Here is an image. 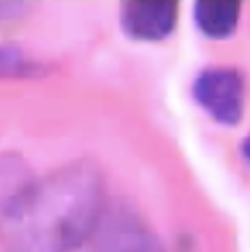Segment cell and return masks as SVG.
Here are the masks:
<instances>
[{"label": "cell", "instance_id": "5", "mask_svg": "<svg viewBox=\"0 0 250 252\" xmlns=\"http://www.w3.org/2000/svg\"><path fill=\"white\" fill-rule=\"evenodd\" d=\"M37 181L23 158L14 153L0 156V217L7 214Z\"/></svg>", "mask_w": 250, "mask_h": 252}, {"label": "cell", "instance_id": "7", "mask_svg": "<svg viewBox=\"0 0 250 252\" xmlns=\"http://www.w3.org/2000/svg\"><path fill=\"white\" fill-rule=\"evenodd\" d=\"M42 70L39 63L30 60L14 46H0V77H27Z\"/></svg>", "mask_w": 250, "mask_h": 252}, {"label": "cell", "instance_id": "2", "mask_svg": "<svg viewBox=\"0 0 250 252\" xmlns=\"http://www.w3.org/2000/svg\"><path fill=\"white\" fill-rule=\"evenodd\" d=\"M194 96L214 119L236 125L245 107L243 79L233 68H208L194 81Z\"/></svg>", "mask_w": 250, "mask_h": 252}, {"label": "cell", "instance_id": "4", "mask_svg": "<svg viewBox=\"0 0 250 252\" xmlns=\"http://www.w3.org/2000/svg\"><path fill=\"white\" fill-rule=\"evenodd\" d=\"M179 5L170 0L159 2H125L121 27L135 40H161L175 28Z\"/></svg>", "mask_w": 250, "mask_h": 252}, {"label": "cell", "instance_id": "8", "mask_svg": "<svg viewBox=\"0 0 250 252\" xmlns=\"http://www.w3.org/2000/svg\"><path fill=\"white\" fill-rule=\"evenodd\" d=\"M243 153H245V158L250 161V135L243 142Z\"/></svg>", "mask_w": 250, "mask_h": 252}, {"label": "cell", "instance_id": "6", "mask_svg": "<svg viewBox=\"0 0 250 252\" xmlns=\"http://www.w3.org/2000/svg\"><path fill=\"white\" fill-rule=\"evenodd\" d=\"M196 23L199 30L214 39L231 35L240 18V4L233 0H203L196 4Z\"/></svg>", "mask_w": 250, "mask_h": 252}, {"label": "cell", "instance_id": "1", "mask_svg": "<svg viewBox=\"0 0 250 252\" xmlns=\"http://www.w3.org/2000/svg\"><path fill=\"white\" fill-rule=\"evenodd\" d=\"M103 181L90 161H74L33 182L2 216L0 240L7 252H70L102 220Z\"/></svg>", "mask_w": 250, "mask_h": 252}, {"label": "cell", "instance_id": "3", "mask_svg": "<svg viewBox=\"0 0 250 252\" xmlns=\"http://www.w3.org/2000/svg\"><path fill=\"white\" fill-rule=\"evenodd\" d=\"M91 252H163V249L135 214L116 210L100 220Z\"/></svg>", "mask_w": 250, "mask_h": 252}]
</instances>
